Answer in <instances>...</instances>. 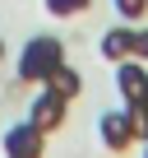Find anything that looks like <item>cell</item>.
Returning a JSON list of instances; mask_svg holds the SVG:
<instances>
[{
	"label": "cell",
	"instance_id": "12",
	"mask_svg": "<svg viewBox=\"0 0 148 158\" xmlns=\"http://www.w3.org/2000/svg\"><path fill=\"white\" fill-rule=\"evenodd\" d=\"M0 60H5V37H0Z\"/></svg>",
	"mask_w": 148,
	"mask_h": 158
},
{
	"label": "cell",
	"instance_id": "5",
	"mask_svg": "<svg viewBox=\"0 0 148 158\" xmlns=\"http://www.w3.org/2000/svg\"><path fill=\"white\" fill-rule=\"evenodd\" d=\"M0 149H5V158H42L46 135H42L33 121H14V126L5 130V139H0Z\"/></svg>",
	"mask_w": 148,
	"mask_h": 158
},
{
	"label": "cell",
	"instance_id": "7",
	"mask_svg": "<svg viewBox=\"0 0 148 158\" xmlns=\"http://www.w3.org/2000/svg\"><path fill=\"white\" fill-rule=\"evenodd\" d=\"M46 89H56L65 102H74V98L84 93V74L74 70V65H56V70H51V79H46Z\"/></svg>",
	"mask_w": 148,
	"mask_h": 158
},
{
	"label": "cell",
	"instance_id": "4",
	"mask_svg": "<svg viewBox=\"0 0 148 158\" xmlns=\"http://www.w3.org/2000/svg\"><path fill=\"white\" fill-rule=\"evenodd\" d=\"M116 89H120V98H125V107L139 116V107H143V98H148V65L143 60H116Z\"/></svg>",
	"mask_w": 148,
	"mask_h": 158
},
{
	"label": "cell",
	"instance_id": "2",
	"mask_svg": "<svg viewBox=\"0 0 148 158\" xmlns=\"http://www.w3.org/2000/svg\"><path fill=\"white\" fill-rule=\"evenodd\" d=\"M97 139H102L111 153H125L130 144H139V116H134L130 107L102 112V116H97Z\"/></svg>",
	"mask_w": 148,
	"mask_h": 158
},
{
	"label": "cell",
	"instance_id": "13",
	"mask_svg": "<svg viewBox=\"0 0 148 158\" xmlns=\"http://www.w3.org/2000/svg\"><path fill=\"white\" fill-rule=\"evenodd\" d=\"M143 158H148V144H143Z\"/></svg>",
	"mask_w": 148,
	"mask_h": 158
},
{
	"label": "cell",
	"instance_id": "3",
	"mask_svg": "<svg viewBox=\"0 0 148 158\" xmlns=\"http://www.w3.org/2000/svg\"><path fill=\"white\" fill-rule=\"evenodd\" d=\"M65 116H69V102H65L56 89L37 84V93H33V102H28V121H33L42 135H51V130H60V126H65Z\"/></svg>",
	"mask_w": 148,
	"mask_h": 158
},
{
	"label": "cell",
	"instance_id": "10",
	"mask_svg": "<svg viewBox=\"0 0 148 158\" xmlns=\"http://www.w3.org/2000/svg\"><path fill=\"white\" fill-rule=\"evenodd\" d=\"M134 60L148 65V28H143V23H134Z\"/></svg>",
	"mask_w": 148,
	"mask_h": 158
},
{
	"label": "cell",
	"instance_id": "9",
	"mask_svg": "<svg viewBox=\"0 0 148 158\" xmlns=\"http://www.w3.org/2000/svg\"><path fill=\"white\" fill-rule=\"evenodd\" d=\"M111 5H116L120 23H143V14H148V0H111Z\"/></svg>",
	"mask_w": 148,
	"mask_h": 158
},
{
	"label": "cell",
	"instance_id": "8",
	"mask_svg": "<svg viewBox=\"0 0 148 158\" xmlns=\"http://www.w3.org/2000/svg\"><path fill=\"white\" fill-rule=\"evenodd\" d=\"M88 5H93V0H46V14H56V19H79V14H88Z\"/></svg>",
	"mask_w": 148,
	"mask_h": 158
},
{
	"label": "cell",
	"instance_id": "6",
	"mask_svg": "<svg viewBox=\"0 0 148 158\" xmlns=\"http://www.w3.org/2000/svg\"><path fill=\"white\" fill-rule=\"evenodd\" d=\"M97 51L116 65V60H130L134 56V23H116V28H107L102 33V42H97Z\"/></svg>",
	"mask_w": 148,
	"mask_h": 158
},
{
	"label": "cell",
	"instance_id": "1",
	"mask_svg": "<svg viewBox=\"0 0 148 158\" xmlns=\"http://www.w3.org/2000/svg\"><path fill=\"white\" fill-rule=\"evenodd\" d=\"M56 65H65L60 37H46V33L42 37H28L23 51H19V84H46Z\"/></svg>",
	"mask_w": 148,
	"mask_h": 158
},
{
	"label": "cell",
	"instance_id": "11",
	"mask_svg": "<svg viewBox=\"0 0 148 158\" xmlns=\"http://www.w3.org/2000/svg\"><path fill=\"white\" fill-rule=\"evenodd\" d=\"M139 139L148 144V112H139Z\"/></svg>",
	"mask_w": 148,
	"mask_h": 158
}]
</instances>
